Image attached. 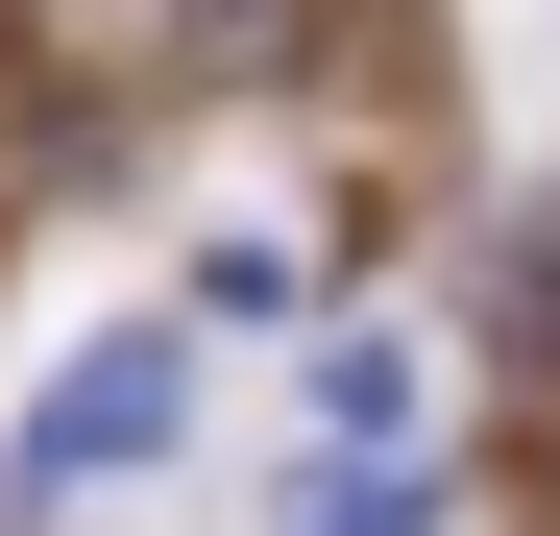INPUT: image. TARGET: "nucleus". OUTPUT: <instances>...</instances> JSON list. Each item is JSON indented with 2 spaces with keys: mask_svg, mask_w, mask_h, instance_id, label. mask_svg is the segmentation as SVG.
<instances>
[{
  "mask_svg": "<svg viewBox=\"0 0 560 536\" xmlns=\"http://www.w3.org/2000/svg\"><path fill=\"white\" fill-rule=\"evenodd\" d=\"M171 415H196V366H171V341H73L49 415H25V512H98L122 464H171Z\"/></svg>",
  "mask_w": 560,
  "mask_h": 536,
  "instance_id": "f257e3e1",
  "label": "nucleus"
},
{
  "mask_svg": "<svg viewBox=\"0 0 560 536\" xmlns=\"http://www.w3.org/2000/svg\"><path fill=\"white\" fill-rule=\"evenodd\" d=\"M317 439H341V464L415 439V341H317Z\"/></svg>",
  "mask_w": 560,
  "mask_h": 536,
  "instance_id": "f03ea898",
  "label": "nucleus"
},
{
  "mask_svg": "<svg viewBox=\"0 0 560 536\" xmlns=\"http://www.w3.org/2000/svg\"><path fill=\"white\" fill-rule=\"evenodd\" d=\"M293 536H439V488H415V464H317V512H293Z\"/></svg>",
  "mask_w": 560,
  "mask_h": 536,
  "instance_id": "7ed1b4c3",
  "label": "nucleus"
}]
</instances>
